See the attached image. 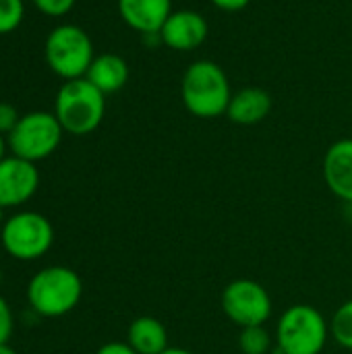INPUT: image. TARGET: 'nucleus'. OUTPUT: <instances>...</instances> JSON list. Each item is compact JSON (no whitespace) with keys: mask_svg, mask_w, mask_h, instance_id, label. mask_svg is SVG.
Here are the masks:
<instances>
[{"mask_svg":"<svg viewBox=\"0 0 352 354\" xmlns=\"http://www.w3.org/2000/svg\"><path fill=\"white\" fill-rule=\"evenodd\" d=\"M180 97L193 116L218 118L228 110L232 97L230 81L218 62L195 60L183 75Z\"/></svg>","mask_w":352,"mask_h":354,"instance_id":"nucleus-1","label":"nucleus"},{"mask_svg":"<svg viewBox=\"0 0 352 354\" xmlns=\"http://www.w3.org/2000/svg\"><path fill=\"white\" fill-rule=\"evenodd\" d=\"M106 114V95L85 77L64 81L56 93L54 116L64 133L83 137L93 133Z\"/></svg>","mask_w":352,"mask_h":354,"instance_id":"nucleus-2","label":"nucleus"},{"mask_svg":"<svg viewBox=\"0 0 352 354\" xmlns=\"http://www.w3.org/2000/svg\"><path fill=\"white\" fill-rule=\"evenodd\" d=\"M83 297L79 274L66 266H50L37 272L27 286V301L41 317H62L71 313Z\"/></svg>","mask_w":352,"mask_h":354,"instance_id":"nucleus-3","label":"nucleus"},{"mask_svg":"<svg viewBox=\"0 0 352 354\" xmlns=\"http://www.w3.org/2000/svg\"><path fill=\"white\" fill-rule=\"evenodd\" d=\"M330 338V324L311 305L288 307L276 326V344L282 354H322Z\"/></svg>","mask_w":352,"mask_h":354,"instance_id":"nucleus-4","label":"nucleus"},{"mask_svg":"<svg viewBox=\"0 0 352 354\" xmlns=\"http://www.w3.org/2000/svg\"><path fill=\"white\" fill-rule=\"evenodd\" d=\"M44 54L52 73L64 81L85 77L95 58L91 37L85 29L73 23L58 25L48 33Z\"/></svg>","mask_w":352,"mask_h":354,"instance_id":"nucleus-5","label":"nucleus"},{"mask_svg":"<svg viewBox=\"0 0 352 354\" xmlns=\"http://www.w3.org/2000/svg\"><path fill=\"white\" fill-rule=\"evenodd\" d=\"M62 135L64 129L60 127L54 112L35 110L19 118L17 127L6 137V145L10 147L12 156L37 164L58 149Z\"/></svg>","mask_w":352,"mask_h":354,"instance_id":"nucleus-6","label":"nucleus"},{"mask_svg":"<svg viewBox=\"0 0 352 354\" xmlns=\"http://www.w3.org/2000/svg\"><path fill=\"white\" fill-rule=\"evenodd\" d=\"M0 243L12 259L35 261L50 251L54 228L52 222L37 212H17L4 220Z\"/></svg>","mask_w":352,"mask_h":354,"instance_id":"nucleus-7","label":"nucleus"},{"mask_svg":"<svg viewBox=\"0 0 352 354\" xmlns=\"http://www.w3.org/2000/svg\"><path fill=\"white\" fill-rule=\"evenodd\" d=\"M220 303L224 315L241 330L266 326V322L272 317V297L268 288L249 278L232 280L222 290Z\"/></svg>","mask_w":352,"mask_h":354,"instance_id":"nucleus-8","label":"nucleus"},{"mask_svg":"<svg viewBox=\"0 0 352 354\" xmlns=\"http://www.w3.org/2000/svg\"><path fill=\"white\" fill-rule=\"evenodd\" d=\"M39 187V172L33 162L6 156L0 162V207H19L27 203Z\"/></svg>","mask_w":352,"mask_h":354,"instance_id":"nucleus-9","label":"nucleus"},{"mask_svg":"<svg viewBox=\"0 0 352 354\" xmlns=\"http://www.w3.org/2000/svg\"><path fill=\"white\" fill-rule=\"evenodd\" d=\"M210 33L205 17L197 10H172L166 23L160 29V39L174 52H193L197 50Z\"/></svg>","mask_w":352,"mask_h":354,"instance_id":"nucleus-10","label":"nucleus"},{"mask_svg":"<svg viewBox=\"0 0 352 354\" xmlns=\"http://www.w3.org/2000/svg\"><path fill=\"white\" fill-rule=\"evenodd\" d=\"M324 180L332 195L352 205V139L334 141L324 156Z\"/></svg>","mask_w":352,"mask_h":354,"instance_id":"nucleus-11","label":"nucleus"},{"mask_svg":"<svg viewBox=\"0 0 352 354\" xmlns=\"http://www.w3.org/2000/svg\"><path fill=\"white\" fill-rule=\"evenodd\" d=\"M120 19L141 35L160 33L172 15V0H116Z\"/></svg>","mask_w":352,"mask_h":354,"instance_id":"nucleus-12","label":"nucleus"},{"mask_svg":"<svg viewBox=\"0 0 352 354\" xmlns=\"http://www.w3.org/2000/svg\"><path fill=\"white\" fill-rule=\"evenodd\" d=\"M270 112H272V95L261 87H245L232 93L226 116L234 124L251 127L268 118Z\"/></svg>","mask_w":352,"mask_h":354,"instance_id":"nucleus-13","label":"nucleus"},{"mask_svg":"<svg viewBox=\"0 0 352 354\" xmlns=\"http://www.w3.org/2000/svg\"><path fill=\"white\" fill-rule=\"evenodd\" d=\"M85 79L104 95L120 91L129 81V64L118 54H100L93 58Z\"/></svg>","mask_w":352,"mask_h":354,"instance_id":"nucleus-14","label":"nucleus"},{"mask_svg":"<svg viewBox=\"0 0 352 354\" xmlns=\"http://www.w3.org/2000/svg\"><path fill=\"white\" fill-rule=\"evenodd\" d=\"M127 344L137 354L164 353L168 348V330L160 319L151 315H141L131 322Z\"/></svg>","mask_w":352,"mask_h":354,"instance_id":"nucleus-15","label":"nucleus"},{"mask_svg":"<svg viewBox=\"0 0 352 354\" xmlns=\"http://www.w3.org/2000/svg\"><path fill=\"white\" fill-rule=\"evenodd\" d=\"M239 348L243 354H268L272 348V336L266 326L243 328L239 336Z\"/></svg>","mask_w":352,"mask_h":354,"instance_id":"nucleus-16","label":"nucleus"},{"mask_svg":"<svg viewBox=\"0 0 352 354\" xmlns=\"http://www.w3.org/2000/svg\"><path fill=\"white\" fill-rule=\"evenodd\" d=\"M330 334L342 348L352 351V299L336 309L330 322Z\"/></svg>","mask_w":352,"mask_h":354,"instance_id":"nucleus-17","label":"nucleus"},{"mask_svg":"<svg viewBox=\"0 0 352 354\" xmlns=\"http://www.w3.org/2000/svg\"><path fill=\"white\" fill-rule=\"evenodd\" d=\"M25 17L23 0H0V35L15 31Z\"/></svg>","mask_w":352,"mask_h":354,"instance_id":"nucleus-18","label":"nucleus"},{"mask_svg":"<svg viewBox=\"0 0 352 354\" xmlns=\"http://www.w3.org/2000/svg\"><path fill=\"white\" fill-rule=\"evenodd\" d=\"M77 0H33L35 8L48 17H64L73 10Z\"/></svg>","mask_w":352,"mask_h":354,"instance_id":"nucleus-19","label":"nucleus"},{"mask_svg":"<svg viewBox=\"0 0 352 354\" xmlns=\"http://www.w3.org/2000/svg\"><path fill=\"white\" fill-rule=\"evenodd\" d=\"M19 112L15 106L6 104V102H0V135H10V131L17 127L19 122Z\"/></svg>","mask_w":352,"mask_h":354,"instance_id":"nucleus-20","label":"nucleus"},{"mask_svg":"<svg viewBox=\"0 0 352 354\" xmlns=\"http://www.w3.org/2000/svg\"><path fill=\"white\" fill-rule=\"evenodd\" d=\"M15 322H12V311L8 307V303L4 301V297L0 295V344H6L10 340Z\"/></svg>","mask_w":352,"mask_h":354,"instance_id":"nucleus-21","label":"nucleus"},{"mask_svg":"<svg viewBox=\"0 0 352 354\" xmlns=\"http://www.w3.org/2000/svg\"><path fill=\"white\" fill-rule=\"evenodd\" d=\"M95 354H137L127 342H108L98 348Z\"/></svg>","mask_w":352,"mask_h":354,"instance_id":"nucleus-22","label":"nucleus"},{"mask_svg":"<svg viewBox=\"0 0 352 354\" xmlns=\"http://www.w3.org/2000/svg\"><path fill=\"white\" fill-rule=\"evenodd\" d=\"M214 6H218L220 10H228V12H234V10H243L249 6L251 0H210Z\"/></svg>","mask_w":352,"mask_h":354,"instance_id":"nucleus-23","label":"nucleus"},{"mask_svg":"<svg viewBox=\"0 0 352 354\" xmlns=\"http://www.w3.org/2000/svg\"><path fill=\"white\" fill-rule=\"evenodd\" d=\"M160 354H193L191 351H185V348H176V346H168L164 353Z\"/></svg>","mask_w":352,"mask_h":354,"instance_id":"nucleus-24","label":"nucleus"},{"mask_svg":"<svg viewBox=\"0 0 352 354\" xmlns=\"http://www.w3.org/2000/svg\"><path fill=\"white\" fill-rule=\"evenodd\" d=\"M6 158V139H4V135H0V162Z\"/></svg>","mask_w":352,"mask_h":354,"instance_id":"nucleus-25","label":"nucleus"},{"mask_svg":"<svg viewBox=\"0 0 352 354\" xmlns=\"http://www.w3.org/2000/svg\"><path fill=\"white\" fill-rule=\"evenodd\" d=\"M0 354H17V351H15V348H10V346H8V342H6V344H0Z\"/></svg>","mask_w":352,"mask_h":354,"instance_id":"nucleus-26","label":"nucleus"},{"mask_svg":"<svg viewBox=\"0 0 352 354\" xmlns=\"http://www.w3.org/2000/svg\"><path fill=\"white\" fill-rule=\"evenodd\" d=\"M4 207H0V230H2V226H4Z\"/></svg>","mask_w":352,"mask_h":354,"instance_id":"nucleus-27","label":"nucleus"},{"mask_svg":"<svg viewBox=\"0 0 352 354\" xmlns=\"http://www.w3.org/2000/svg\"><path fill=\"white\" fill-rule=\"evenodd\" d=\"M278 354H282V353H278Z\"/></svg>","mask_w":352,"mask_h":354,"instance_id":"nucleus-28","label":"nucleus"}]
</instances>
